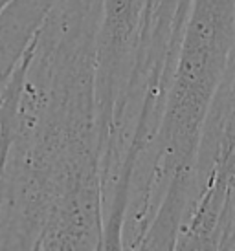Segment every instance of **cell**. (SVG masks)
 <instances>
[{
  "instance_id": "cell-1",
  "label": "cell",
  "mask_w": 235,
  "mask_h": 251,
  "mask_svg": "<svg viewBox=\"0 0 235 251\" xmlns=\"http://www.w3.org/2000/svg\"><path fill=\"white\" fill-rule=\"evenodd\" d=\"M101 0H56L0 96V238L103 244L96 37Z\"/></svg>"
},
{
  "instance_id": "cell-2",
  "label": "cell",
  "mask_w": 235,
  "mask_h": 251,
  "mask_svg": "<svg viewBox=\"0 0 235 251\" xmlns=\"http://www.w3.org/2000/svg\"><path fill=\"white\" fill-rule=\"evenodd\" d=\"M149 0H101L96 37V105L99 147L131 83L146 35Z\"/></svg>"
},
{
  "instance_id": "cell-3",
  "label": "cell",
  "mask_w": 235,
  "mask_h": 251,
  "mask_svg": "<svg viewBox=\"0 0 235 251\" xmlns=\"http://www.w3.org/2000/svg\"><path fill=\"white\" fill-rule=\"evenodd\" d=\"M56 0H11L0 13V96Z\"/></svg>"
}]
</instances>
